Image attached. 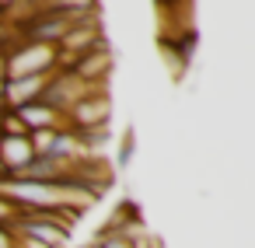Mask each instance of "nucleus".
<instances>
[{
	"mask_svg": "<svg viewBox=\"0 0 255 248\" xmlns=\"http://www.w3.org/2000/svg\"><path fill=\"white\" fill-rule=\"evenodd\" d=\"M60 70V49L56 46H35L18 42L7 56H0V81H18V77H49Z\"/></svg>",
	"mask_w": 255,
	"mask_h": 248,
	"instance_id": "f257e3e1",
	"label": "nucleus"
},
{
	"mask_svg": "<svg viewBox=\"0 0 255 248\" xmlns=\"http://www.w3.org/2000/svg\"><path fill=\"white\" fill-rule=\"evenodd\" d=\"M109 119H112V98L105 88H91L88 95H81L67 116H63V126L81 136V133H98V129H109Z\"/></svg>",
	"mask_w": 255,
	"mask_h": 248,
	"instance_id": "f03ea898",
	"label": "nucleus"
},
{
	"mask_svg": "<svg viewBox=\"0 0 255 248\" xmlns=\"http://www.w3.org/2000/svg\"><path fill=\"white\" fill-rule=\"evenodd\" d=\"M60 70L74 74V77H77L81 84H88V88H105V81H109V74H112V53H109V46H102V49L84 53V56L67 60Z\"/></svg>",
	"mask_w": 255,
	"mask_h": 248,
	"instance_id": "7ed1b4c3",
	"label": "nucleus"
},
{
	"mask_svg": "<svg viewBox=\"0 0 255 248\" xmlns=\"http://www.w3.org/2000/svg\"><path fill=\"white\" fill-rule=\"evenodd\" d=\"M14 116L21 119V126H25L28 136H32V133H42V129H60V126H63V116H60L53 105H46V102L21 105V109H14Z\"/></svg>",
	"mask_w": 255,
	"mask_h": 248,
	"instance_id": "20e7f679",
	"label": "nucleus"
},
{
	"mask_svg": "<svg viewBox=\"0 0 255 248\" xmlns=\"http://www.w3.org/2000/svg\"><path fill=\"white\" fill-rule=\"evenodd\" d=\"M14 217H18V210H14V206H11L7 199H0V227H7V224H11Z\"/></svg>",
	"mask_w": 255,
	"mask_h": 248,
	"instance_id": "39448f33",
	"label": "nucleus"
},
{
	"mask_svg": "<svg viewBox=\"0 0 255 248\" xmlns=\"http://www.w3.org/2000/svg\"><path fill=\"white\" fill-rule=\"evenodd\" d=\"M129 248H161V241H157V238H150V234L143 231L140 238H133V241H129Z\"/></svg>",
	"mask_w": 255,
	"mask_h": 248,
	"instance_id": "423d86ee",
	"label": "nucleus"
},
{
	"mask_svg": "<svg viewBox=\"0 0 255 248\" xmlns=\"http://www.w3.org/2000/svg\"><path fill=\"white\" fill-rule=\"evenodd\" d=\"M0 248H18V234L11 227H0Z\"/></svg>",
	"mask_w": 255,
	"mask_h": 248,
	"instance_id": "0eeeda50",
	"label": "nucleus"
}]
</instances>
